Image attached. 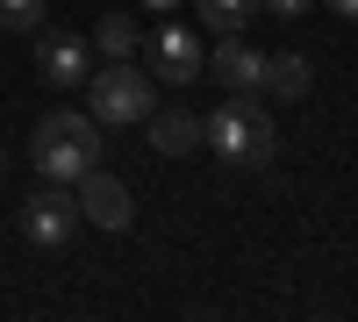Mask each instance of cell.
I'll use <instances>...</instances> for the list:
<instances>
[{"label": "cell", "mask_w": 358, "mask_h": 322, "mask_svg": "<svg viewBox=\"0 0 358 322\" xmlns=\"http://www.w3.org/2000/svg\"><path fill=\"white\" fill-rule=\"evenodd\" d=\"M29 165H36V180L50 186H79L86 172L101 165V122L79 108H57L36 122V136H29Z\"/></svg>", "instance_id": "obj_1"}, {"label": "cell", "mask_w": 358, "mask_h": 322, "mask_svg": "<svg viewBox=\"0 0 358 322\" xmlns=\"http://www.w3.org/2000/svg\"><path fill=\"white\" fill-rule=\"evenodd\" d=\"M330 15H351L358 22V0H330Z\"/></svg>", "instance_id": "obj_15"}, {"label": "cell", "mask_w": 358, "mask_h": 322, "mask_svg": "<svg viewBox=\"0 0 358 322\" xmlns=\"http://www.w3.org/2000/svg\"><path fill=\"white\" fill-rule=\"evenodd\" d=\"M215 79L229 86L236 101H258V94H265V57H258L244 36H222V43H215Z\"/></svg>", "instance_id": "obj_8"}, {"label": "cell", "mask_w": 358, "mask_h": 322, "mask_svg": "<svg viewBox=\"0 0 358 322\" xmlns=\"http://www.w3.org/2000/svg\"><path fill=\"white\" fill-rule=\"evenodd\" d=\"M79 215H86V222H101L108 237H115V229H129V222H136V200H129V186L115 180L108 165H94V172L79 180Z\"/></svg>", "instance_id": "obj_6"}, {"label": "cell", "mask_w": 358, "mask_h": 322, "mask_svg": "<svg viewBox=\"0 0 358 322\" xmlns=\"http://www.w3.org/2000/svg\"><path fill=\"white\" fill-rule=\"evenodd\" d=\"M143 122H151V143H158V158H194L201 151V115H187V108H151L143 115Z\"/></svg>", "instance_id": "obj_9"}, {"label": "cell", "mask_w": 358, "mask_h": 322, "mask_svg": "<svg viewBox=\"0 0 358 322\" xmlns=\"http://www.w3.org/2000/svg\"><path fill=\"white\" fill-rule=\"evenodd\" d=\"M143 43H151V72L165 79V86H194L201 79V65H208V50H201V36H194V29H158V36H143Z\"/></svg>", "instance_id": "obj_7"}, {"label": "cell", "mask_w": 358, "mask_h": 322, "mask_svg": "<svg viewBox=\"0 0 358 322\" xmlns=\"http://www.w3.org/2000/svg\"><path fill=\"white\" fill-rule=\"evenodd\" d=\"M0 172H8V158H0Z\"/></svg>", "instance_id": "obj_17"}, {"label": "cell", "mask_w": 358, "mask_h": 322, "mask_svg": "<svg viewBox=\"0 0 358 322\" xmlns=\"http://www.w3.org/2000/svg\"><path fill=\"white\" fill-rule=\"evenodd\" d=\"M143 8H158V15H165V8H179V0H143Z\"/></svg>", "instance_id": "obj_16"}, {"label": "cell", "mask_w": 358, "mask_h": 322, "mask_svg": "<svg viewBox=\"0 0 358 322\" xmlns=\"http://www.w3.org/2000/svg\"><path fill=\"white\" fill-rule=\"evenodd\" d=\"M0 29H15V36H36V29H43V0H0Z\"/></svg>", "instance_id": "obj_13"}, {"label": "cell", "mask_w": 358, "mask_h": 322, "mask_svg": "<svg viewBox=\"0 0 358 322\" xmlns=\"http://www.w3.org/2000/svg\"><path fill=\"white\" fill-rule=\"evenodd\" d=\"M86 72H94V43L72 36V29H36V79L57 94H79Z\"/></svg>", "instance_id": "obj_5"}, {"label": "cell", "mask_w": 358, "mask_h": 322, "mask_svg": "<svg viewBox=\"0 0 358 322\" xmlns=\"http://www.w3.org/2000/svg\"><path fill=\"white\" fill-rule=\"evenodd\" d=\"M94 43H101V57H136V50H143V36H136L129 15H101V36H94Z\"/></svg>", "instance_id": "obj_12"}, {"label": "cell", "mask_w": 358, "mask_h": 322, "mask_svg": "<svg viewBox=\"0 0 358 322\" xmlns=\"http://www.w3.org/2000/svg\"><path fill=\"white\" fill-rule=\"evenodd\" d=\"M79 193H65V186H36V193H29V208H22V237L29 244H36V251H65L72 237H79Z\"/></svg>", "instance_id": "obj_4"}, {"label": "cell", "mask_w": 358, "mask_h": 322, "mask_svg": "<svg viewBox=\"0 0 358 322\" xmlns=\"http://www.w3.org/2000/svg\"><path fill=\"white\" fill-rule=\"evenodd\" d=\"M258 15V0H201V22L215 29V36H244Z\"/></svg>", "instance_id": "obj_11"}, {"label": "cell", "mask_w": 358, "mask_h": 322, "mask_svg": "<svg viewBox=\"0 0 358 322\" xmlns=\"http://www.w3.org/2000/svg\"><path fill=\"white\" fill-rule=\"evenodd\" d=\"M265 8H273V15H287V22H294V15H308L315 0H265Z\"/></svg>", "instance_id": "obj_14"}, {"label": "cell", "mask_w": 358, "mask_h": 322, "mask_svg": "<svg viewBox=\"0 0 358 322\" xmlns=\"http://www.w3.org/2000/svg\"><path fill=\"white\" fill-rule=\"evenodd\" d=\"M308 86H315V65H308L301 50L265 57V94H280V101H308Z\"/></svg>", "instance_id": "obj_10"}, {"label": "cell", "mask_w": 358, "mask_h": 322, "mask_svg": "<svg viewBox=\"0 0 358 322\" xmlns=\"http://www.w3.org/2000/svg\"><path fill=\"white\" fill-rule=\"evenodd\" d=\"M201 143H215V158L244 165V172H273V158H280L273 122H265L258 101H229V108H215V115L201 122Z\"/></svg>", "instance_id": "obj_2"}, {"label": "cell", "mask_w": 358, "mask_h": 322, "mask_svg": "<svg viewBox=\"0 0 358 322\" xmlns=\"http://www.w3.org/2000/svg\"><path fill=\"white\" fill-rule=\"evenodd\" d=\"M151 108H158L151 72H136L129 57H108V72L94 79V122H101V129H129V122H143Z\"/></svg>", "instance_id": "obj_3"}]
</instances>
